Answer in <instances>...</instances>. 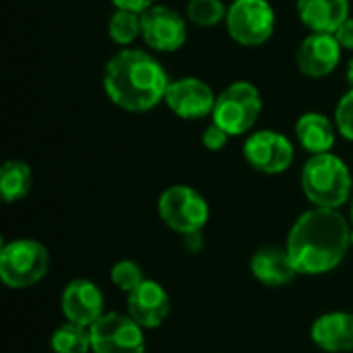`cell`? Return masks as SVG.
<instances>
[{"label":"cell","instance_id":"24","mask_svg":"<svg viewBox=\"0 0 353 353\" xmlns=\"http://www.w3.org/2000/svg\"><path fill=\"white\" fill-rule=\"evenodd\" d=\"M335 126L343 139L353 141V87L339 99L335 108Z\"/></svg>","mask_w":353,"mask_h":353},{"label":"cell","instance_id":"18","mask_svg":"<svg viewBox=\"0 0 353 353\" xmlns=\"http://www.w3.org/2000/svg\"><path fill=\"white\" fill-rule=\"evenodd\" d=\"M296 137L310 155L329 153L337 139V126L321 112H306L296 122Z\"/></svg>","mask_w":353,"mask_h":353},{"label":"cell","instance_id":"20","mask_svg":"<svg viewBox=\"0 0 353 353\" xmlns=\"http://www.w3.org/2000/svg\"><path fill=\"white\" fill-rule=\"evenodd\" d=\"M50 347L54 353H89L91 352V327L68 321L52 333Z\"/></svg>","mask_w":353,"mask_h":353},{"label":"cell","instance_id":"26","mask_svg":"<svg viewBox=\"0 0 353 353\" xmlns=\"http://www.w3.org/2000/svg\"><path fill=\"white\" fill-rule=\"evenodd\" d=\"M335 37H337V41L341 43V48H343V50H353V19L352 17L339 25V29L335 31Z\"/></svg>","mask_w":353,"mask_h":353},{"label":"cell","instance_id":"12","mask_svg":"<svg viewBox=\"0 0 353 353\" xmlns=\"http://www.w3.org/2000/svg\"><path fill=\"white\" fill-rule=\"evenodd\" d=\"M341 52L343 48L335 33H310L296 54L298 68L310 79H323L339 66Z\"/></svg>","mask_w":353,"mask_h":353},{"label":"cell","instance_id":"27","mask_svg":"<svg viewBox=\"0 0 353 353\" xmlns=\"http://www.w3.org/2000/svg\"><path fill=\"white\" fill-rule=\"evenodd\" d=\"M112 4L122 10H132V12L143 14L147 8H151L155 4V0H112Z\"/></svg>","mask_w":353,"mask_h":353},{"label":"cell","instance_id":"3","mask_svg":"<svg viewBox=\"0 0 353 353\" xmlns=\"http://www.w3.org/2000/svg\"><path fill=\"white\" fill-rule=\"evenodd\" d=\"M352 172L337 155H312L302 170V190L314 207L339 209L352 196Z\"/></svg>","mask_w":353,"mask_h":353},{"label":"cell","instance_id":"17","mask_svg":"<svg viewBox=\"0 0 353 353\" xmlns=\"http://www.w3.org/2000/svg\"><path fill=\"white\" fill-rule=\"evenodd\" d=\"M296 8L312 33H335L350 19V0H298Z\"/></svg>","mask_w":353,"mask_h":353},{"label":"cell","instance_id":"7","mask_svg":"<svg viewBox=\"0 0 353 353\" xmlns=\"http://www.w3.org/2000/svg\"><path fill=\"white\" fill-rule=\"evenodd\" d=\"M277 17L269 0H234L228 6L225 27L234 41L246 48L267 43L275 33Z\"/></svg>","mask_w":353,"mask_h":353},{"label":"cell","instance_id":"10","mask_svg":"<svg viewBox=\"0 0 353 353\" xmlns=\"http://www.w3.org/2000/svg\"><path fill=\"white\" fill-rule=\"evenodd\" d=\"M184 17L163 4H153L141 14V37L155 52H176L186 41Z\"/></svg>","mask_w":353,"mask_h":353},{"label":"cell","instance_id":"19","mask_svg":"<svg viewBox=\"0 0 353 353\" xmlns=\"http://www.w3.org/2000/svg\"><path fill=\"white\" fill-rule=\"evenodd\" d=\"M33 186V172L21 159H8L0 170V192L4 203H17L29 194Z\"/></svg>","mask_w":353,"mask_h":353},{"label":"cell","instance_id":"5","mask_svg":"<svg viewBox=\"0 0 353 353\" xmlns=\"http://www.w3.org/2000/svg\"><path fill=\"white\" fill-rule=\"evenodd\" d=\"M261 112H263L261 91L248 81H236L217 95L211 118L230 137H242L248 130H252Z\"/></svg>","mask_w":353,"mask_h":353},{"label":"cell","instance_id":"14","mask_svg":"<svg viewBox=\"0 0 353 353\" xmlns=\"http://www.w3.org/2000/svg\"><path fill=\"white\" fill-rule=\"evenodd\" d=\"M170 296L165 288L157 281L145 279L126 298L128 314L143 329H157L170 314Z\"/></svg>","mask_w":353,"mask_h":353},{"label":"cell","instance_id":"25","mask_svg":"<svg viewBox=\"0 0 353 353\" xmlns=\"http://www.w3.org/2000/svg\"><path fill=\"white\" fill-rule=\"evenodd\" d=\"M228 141H230V134H228L221 126H217L215 122L209 124V126L205 128V132H203V145H205L209 151H221V149L228 145Z\"/></svg>","mask_w":353,"mask_h":353},{"label":"cell","instance_id":"15","mask_svg":"<svg viewBox=\"0 0 353 353\" xmlns=\"http://www.w3.org/2000/svg\"><path fill=\"white\" fill-rule=\"evenodd\" d=\"M314 345L329 353L353 352L352 312H327L319 316L310 329Z\"/></svg>","mask_w":353,"mask_h":353},{"label":"cell","instance_id":"29","mask_svg":"<svg viewBox=\"0 0 353 353\" xmlns=\"http://www.w3.org/2000/svg\"><path fill=\"white\" fill-rule=\"evenodd\" d=\"M352 223H353V199H352Z\"/></svg>","mask_w":353,"mask_h":353},{"label":"cell","instance_id":"9","mask_svg":"<svg viewBox=\"0 0 353 353\" xmlns=\"http://www.w3.org/2000/svg\"><path fill=\"white\" fill-rule=\"evenodd\" d=\"M244 159L261 174H283L296 157L294 143L277 130H259L244 141Z\"/></svg>","mask_w":353,"mask_h":353},{"label":"cell","instance_id":"13","mask_svg":"<svg viewBox=\"0 0 353 353\" xmlns=\"http://www.w3.org/2000/svg\"><path fill=\"white\" fill-rule=\"evenodd\" d=\"M60 308L66 321L91 327L103 316V294L89 279H74L64 288Z\"/></svg>","mask_w":353,"mask_h":353},{"label":"cell","instance_id":"22","mask_svg":"<svg viewBox=\"0 0 353 353\" xmlns=\"http://www.w3.org/2000/svg\"><path fill=\"white\" fill-rule=\"evenodd\" d=\"M186 17L199 27H213L225 21L228 6L223 0H188Z\"/></svg>","mask_w":353,"mask_h":353},{"label":"cell","instance_id":"6","mask_svg":"<svg viewBox=\"0 0 353 353\" xmlns=\"http://www.w3.org/2000/svg\"><path fill=\"white\" fill-rule=\"evenodd\" d=\"M157 211L161 221L182 236L201 232L209 221V205L205 196L186 184L165 188L157 201Z\"/></svg>","mask_w":353,"mask_h":353},{"label":"cell","instance_id":"28","mask_svg":"<svg viewBox=\"0 0 353 353\" xmlns=\"http://www.w3.org/2000/svg\"><path fill=\"white\" fill-rule=\"evenodd\" d=\"M345 77H347V83L353 87V58L347 62V70H345Z\"/></svg>","mask_w":353,"mask_h":353},{"label":"cell","instance_id":"8","mask_svg":"<svg viewBox=\"0 0 353 353\" xmlns=\"http://www.w3.org/2000/svg\"><path fill=\"white\" fill-rule=\"evenodd\" d=\"M93 353H145L143 327L130 316L108 312L91 325Z\"/></svg>","mask_w":353,"mask_h":353},{"label":"cell","instance_id":"11","mask_svg":"<svg viewBox=\"0 0 353 353\" xmlns=\"http://www.w3.org/2000/svg\"><path fill=\"white\" fill-rule=\"evenodd\" d=\"M217 95L213 89L196 79V77H182L170 83L165 93L168 108L182 120H201L213 114Z\"/></svg>","mask_w":353,"mask_h":353},{"label":"cell","instance_id":"2","mask_svg":"<svg viewBox=\"0 0 353 353\" xmlns=\"http://www.w3.org/2000/svg\"><path fill=\"white\" fill-rule=\"evenodd\" d=\"M170 83L161 62L145 50H120L103 70L105 95L126 112L153 110L165 101Z\"/></svg>","mask_w":353,"mask_h":353},{"label":"cell","instance_id":"23","mask_svg":"<svg viewBox=\"0 0 353 353\" xmlns=\"http://www.w3.org/2000/svg\"><path fill=\"white\" fill-rule=\"evenodd\" d=\"M110 279L118 290L130 294L134 288H139L145 281V275L134 261H118L110 271Z\"/></svg>","mask_w":353,"mask_h":353},{"label":"cell","instance_id":"16","mask_svg":"<svg viewBox=\"0 0 353 353\" xmlns=\"http://www.w3.org/2000/svg\"><path fill=\"white\" fill-rule=\"evenodd\" d=\"M250 271L267 288H283L298 275L288 248L279 246H265L256 250L250 261Z\"/></svg>","mask_w":353,"mask_h":353},{"label":"cell","instance_id":"4","mask_svg":"<svg viewBox=\"0 0 353 353\" xmlns=\"http://www.w3.org/2000/svg\"><path fill=\"white\" fill-rule=\"evenodd\" d=\"M50 271L48 248L29 238L12 240L0 250V277L12 290H25L39 283Z\"/></svg>","mask_w":353,"mask_h":353},{"label":"cell","instance_id":"1","mask_svg":"<svg viewBox=\"0 0 353 353\" xmlns=\"http://www.w3.org/2000/svg\"><path fill=\"white\" fill-rule=\"evenodd\" d=\"M352 240V228L339 209L314 207L296 219L285 248L298 275H325L343 263Z\"/></svg>","mask_w":353,"mask_h":353},{"label":"cell","instance_id":"21","mask_svg":"<svg viewBox=\"0 0 353 353\" xmlns=\"http://www.w3.org/2000/svg\"><path fill=\"white\" fill-rule=\"evenodd\" d=\"M108 35L118 46H130L137 37H141V14L116 8L108 23Z\"/></svg>","mask_w":353,"mask_h":353}]
</instances>
